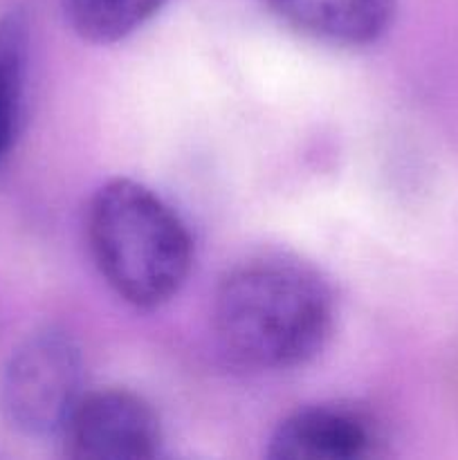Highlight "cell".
I'll return each instance as SVG.
<instances>
[{
  "instance_id": "1",
  "label": "cell",
  "mask_w": 458,
  "mask_h": 460,
  "mask_svg": "<svg viewBox=\"0 0 458 460\" xmlns=\"http://www.w3.org/2000/svg\"><path fill=\"white\" fill-rule=\"evenodd\" d=\"M335 301L321 274L283 256H260L225 274L214 331L233 362L260 371L313 359L330 337Z\"/></svg>"
},
{
  "instance_id": "2",
  "label": "cell",
  "mask_w": 458,
  "mask_h": 460,
  "mask_svg": "<svg viewBox=\"0 0 458 460\" xmlns=\"http://www.w3.org/2000/svg\"><path fill=\"white\" fill-rule=\"evenodd\" d=\"M88 243L108 286L137 308H157L180 292L193 263L187 225L157 193L117 178L88 205Z\"/></svg>"
},
{
  "instance_id": "3",
  "label": "cell",
  "mask_w": 458,
  "mask_h": 460,
  "mask_svg": "<svg viewBox=\"0 0 458 460\" xmlns=\"http://www.w3.org/2000/svg\"><path fill=\"white\" fill-rule=\"evenodd\" d=\"M81 353L66 332L31 335L9 359L0 404L9 425L27 436L61 434L84 398Z\"/></svg>"
},
{
  "instance_id": "4",
  "label": "cell",
  "mask_w": 458,
  "mask_h": 460,
  "mask_svg": "<svg viewBox=\"0 0 458 460\" xmlns=\"http://www.w3.org/2000/svg\"><path fill=\"white\" fill-rule=\"evenodd\" d=\"M61 436L72 458H153L162 447L157 413L146 400L121 389L84 394Z\"/></svg>"
},
{
  "instance_id": "5",
  "label": "cell",
  "mask_w": 458,
  "mask_h": 460,
  "mask_svg": "<svg viewBox=\"0 0 458 460\" xmlns=\"http://www.w3.org/2000/svg\"><path fill=\"white\" fill-rule=\"evenodd\" d=\"M382 445L375 418L355 404H314L278 425L269 456L278 460H359L375 456Z\"/></svg>"
},
{
  "instance_id": "6",
  "label": "cell",
  "mask_w": 458,
  "mask_h": 460,
  "mask_svg": "<svg viewBox=\"0 0 458 460\" xmlns=\"http://www.w3.org/2000/svg\"><path fill=\"white\" fill-rule=\"evenodd\" d=\"M268 4L299 34L344 48L377 40L395 16V0H268Z\"/></svg>"
},
{
  "instance_id": "7",
  "label": "cell",
  "mask_w": 458,
  "mask_h": 460,
  "mask_svg": "<svg viewBox=\"0 0 458 460\" xmlns=\"http://www.w3.org/2000/svg\"><path fill=\"white\" fill-rule=\"evenodd\" d=\"M30 30L21 12L0 21V164L12 151L21 130L25 99Z\"/></svg>"
},
{
  "instance_id": "8",
  "label": "cell",
  "mask_w": 458,
  "mask_h": 460,
  "mask_svg": "<svg viewBox=\"0 0 458 460\" xmlns=\"http://www.w3.org/2000/svg\"><path fill=\"white\" fill-rule=\"evenodd\" d=\"M166 0H66L70 25L92 43L126 39L155 16Z\"/></svg>"
}]
</instances>
